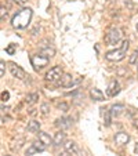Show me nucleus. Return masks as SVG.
I'll use <instances>...</instances> for the list:
<instances>
[{"mask_svg": "<svg viewBox=\"0 0 138 156\" xmlns=\"http://www.w3.org/2000/svg\"><path fill=\"white\" fill-rule=\"evenodd\" d=\"M32 10L28 7V9H22L18 12H15L14 17L11 20V25L15 29H25V28L29 25L30 20H32Z\"/></svg>", "mask_w": 138, "mask_h": 156, "instance_id": "1", "label": "nucleus"}, {"mask_svg": "<svg viewBox=\"0 0 138 156\" xmlns=\"http://www.w3.org/2000/svg\"><path fill=\"white\" fill-rule=\"evenodd\" d=\"M48 61H50V58L41 55V54H37V55H32V57H30V62H32L33 68H35L36 71H41L44 66H47Z\"/></svg>", "mask_w": 138, "mask_h": 156, "instance_id": "2", "label": "nucleus"}, {"mask_svg": "<svg viewBox=\"0 0 138 156\" xmlns=\"http://www.w3.org/2000/svg\"><path fill=\"white\" fill-rule=\"evenodd\" d=\"M62 75H64L62 68L57 65V66H53V68L46 73V80H47V82H57V80H59L62 77Z\"/></svg>", "mask_w": 138, "mask_h": 156, "instance_id": "3", "label": "nucleus"}, {"mask_svg": "<svg viewBox=\"0 0 138 156\" xmlns=\"http://www.w3.org/2000/svg\"><path fill=\"white\" fill-rule=\"evenodd\" d=\"M122 37V32L119 29H111L105 36V41L109 44V46H113V44L119 43Z\"/></svg>", "mask_w": 138, "mask_h": 156, "instance_id": "4", "label": "nucleus"}, {"mask_svg": "<svg viewBox=\"0 0 138 156\" xmlns=\"http://www.w3.org/2000/svg\"><path fill=\"white\" fill-rule=\"evenodd\" d=\"M126 53L127 51L122 50V48L112 50L105 54V58L108 59V61H122V59H124V57H126Z\"/></svg>", "mask_w": 138, "mask_h": 156, "instance_id": "5", "label": "nucleus"}, {"mask_svg": "<svg viewBox=\"0 0 138 156\" xmlns=\"http://www.w3.org/2000/svg\"><path fill=\"white\" fill-rule=\"evenodd\" d=\"M10 72H11V75L14 77H17V79H19V80L25 79V71L21 68V66H18V65L10 64Z\"/></svg>", "mask_w": 138, "mask_h": 156, "instance_id": "6", "label": "nucleus"}, {"mask_svg": "<svg viewBox=\"0 0 138 156\" xmlns=\"http://www.w3.org/2000/svg\"><path fill=\"white\" fill-rule=\"evenodd\" d=\"M129 141H130V136L127 133H124V131L116 133V136H115V142L118 145H126Z\"/></svg>", "mask_w": 138, "mask_h": 156, "instance_id": "7", "label": "nucleus"}, {"mask_svg": "<svg viewBox=\"0 0 138 156\" xmlns=\"http://www.w3.org/2000/svg\"><path fill=\"white\" fill-rule=\"evenodd\" d=\"M72 84H73V77L69 73H64L61 79L58 80V86H61V87L66 88V87H71Z\"/></svg>", "mask_w": 138, "mask_h": 156, "instance_id": "8", "label": "nucleus"}, {"mask_svg": "<svg viewBox=\"0 0 138 156\" xmlns=\"http://www.w3.org/2000/svg\"><path fill=\"white\" fill-rule=\"evenodd\" d=\"M72 119L71 118H61V119H57L55 120V126L59 127L61 130H65V129H69L72 126Z\"/></svg>", "mask_w": 138, "mask_h": 156, "instance_id": "9", "label": "nucleus"}, {"mask_svg": "<svg viewBox=\"0 0 138 156\" xmlns=\"http://www.w3.org/2000/svg\"><path fill=\"white\" fill-rule=\"evenodd\" d=\"M118 93H119V83L115 79H112L108 86V95L109 97H115Z\"/></svg>", "mask_w": 138, "mask_h": 156, "instance_id": "10", "label": "nucleus"}, {"mask_svg": "<svg viewBox=\"0 0 138 156\" xmlns=\"http://www.w3.org/2000/svg\"><path fill=\"white\" fill-rule=\"evenodd\" d=\"M90 97H91V100H94V101H104L105 100V95H104V93L101 91L100 88H91Z\"/></svg>", "mask_w": 138, "mask_h": 156, "instance_id": "11", "label": "nucleus"}, {"mask_svg": "<svg viewBox=\"0 0 138 156\" xmlns=\"http://www.w3.org/2000/svg\"><path fill=\"white\" fill-rule=\"evenodd\" d=\"M112 113V118H118V116H120L122 113H123L124 111V105L123 104H115V105H112V108L109 109Z\"/></svg>", "mask_w": 138, "mask_h": 156, "instance_id": "12", "label": "nucleus"}, {"mask_svg": "<svg viewBox=\"0 0 138 156\" xmlns=\"http://www.w3.org/2000/svg\"><path fill=\"white\" fill-rule=\"evenodd\" d=\"M40 54L41 55H44V57H47V58H51V57L55 55V48L51 47L50 44H48V46H41Z\"/></svg>", "mask_w": 138, "mask_h": 156, "instance_id": "13", "label": "nucleus"}, {"mask_svg": "<svg viewBox=\"0 0 138 156\" xmlns=\"http://www.w3.org/2000/svg\"><path fill=\"white\" fill-rule=\"evenodd\" d=\"M37 137H39V140H40L41 142H44L46 145L53 144V141H54V138H51L50 134H48V133H46V131H39Z\"/></svg>", "mask_w": 138, "mask_h": 156, "instance_id": "14", "label": "nucleus"}, {"mask_svg": "<svg viewBox=\"0 0 138 156\" xmlns=\"http://www.w3.org/2000/svg\"><path fill=\"white\" fill-rule=\"evenodd\" d=\"M64 147H65V151H68V152L72 153V155L77 153V151H79V148H77V144L75 141H66L64 144Z\"/></svg>", "mask_w": 138, "mask_h": 156, "instance_id": "15", "label": "nucleus"}, {"mask_svg": "<svg viewBox=\"0 0 138 156\" xmlns=\"http://www.w3.org/2000/svg\"><path fill=\"white\" fill-rule=\"evenodd\" d=\"M65 138H66V134H65V133H64V130H61V131L55 133V137H54V141H53V144L58 147V145L64 144Z\"/></svg>", "mask_w": 138, "mask_h": 156, "instance_id": "16", "label": "nucleus"}, {"mask_svg": "<svg viewBox=\"0 0 138 156\" xmlns=\"http://www.w3.org/2000/svg\"><path fill=\"white\" fill-rule=\"evenodd\" d=\"M28 131L29 133H39V130H40V122L37 120H30L29 123H28Z\"/></svg>", "mask_w": 138, "mask_h": 156, "instance_id": "17", "label": "nucleus"}, {"mask_svg": "<svg viewBox=\"0 0 138 156\" xmlns=\"http://www.w3.org/2000/svg\"><path fill=\"white\" fill-rule=\"evenodd\" d=\"M37 100H39V94L37 93H32V94H28L27 95V104L28 105H33V104H36L37 102Z\"/></svg>", "mask_w": 138, "mask_h": 156, "instance_id": "18", "label": "nucleus"}, {"mask_svg": "<svg viewBox=\"0 0 138 156\" xmlns=\"http://www.w3.org/2000/svg\"><path fill=\"white\" fill-rule=\"evenodd\" d=\"M111 118H112V113L111 111H108V109H105V115H104V124H105L106 127L111 126Z\"/></svg>", "mask_w": 138, "mask_h": 156, "instance_id": "19", "label": "nucleus"}, {"mask_svg": "<svg viewBox=\"0 0 138 156\" xmlns=\"http://www.w3.org/2000/svg\"><path fill=\"white\" fill-rule=\"evenodd\" d=\"M32 145H35V148L37 149V152H43V151L46 149V147H47V145L44 144V142H41L40 140H39V141H35Z\"/></svg>", "mask_w": 138, "mask_h": 156, "instance_id": "20", "label": "nucleus"}, {"mask_svg": "<svg viewBox=\"0 0 138 156\" xmlns=\"http://www.w3.org/2000/svg\"><path fill=\"white\" fill-rule=\"evenodd\" d=\"M22 144H24V140L21 138L19 141H17V142H12V144L10 145V148H11V151H18L21 147H22Z\"/></svg>", "mask_w": 138, "mask_h": 156, "instance_id": "21", "label": "nucleus"}, {"mask_svg": "<svg viewBox=\"0 0 138 156\" xmlns=\"http://www.w3.org/2000/svg\"><path fill=\"white\" fill-rule=\"evenodd\" d=\"M137 58H138V50H135L134 53L130 55V58H129V64L130 65H134V64H137Z\"/></svg>", "mask_w": 138, "mask_h": 156, "instance_id": "22", "label": "nucleus"}, {"mask_svg": "<svg viewBox=\"0 0 138 156\" xmlns=\"http://www.w3.org/2000/svg\"><path fill=\"white\" fill-rule=\"evenodd\" d=\"M36 152H37V149H36V148H35V145H30V147L27 149V152H25V155H27V156H32V155H35Z\"/></svg>", "mask_w": 138, "mask_h": 156, "instance_id": "23", "label": "nucleus"}, {"mask_svg": "<svg viewBox=\"0 0 138 156\" xmlns=\"http://www.w3.org/2000/svg\"><path fill=\"white\" fill-rule=\"evenodd\" d=\"M40 112L43 113V115H47V113L50 112V105H48V104H43V105L40 106Z\"/></svg>", "mask_w": 138, "mask_h": 156, "instance_id": "24", "label": "nucleus"}, {"mask_svg": "<svg viewBox=\"0 0 138 156\" xmlns=\"http://www.w3.org/2000/svg\"><path fill=\"white\" fill-rule=\"evenodd\" d=\"M4 71H6V64L4 61H0V77L4 76Z\"/></svg>", "mask_w": 138, "mask_h": 156, "instance_id": "25", "label": "nucleus"}, {"mask_svg": "<svg viewBox=\"0 0 138 156\" xmlns=\"http://www.w3.org/2000/svg\"><path fill=\"white\" fill-rule=\"evenodd\" d=\"M6 53H9L10 55H12V54L15 53V47H14V44H10L9 47H6Z\"/></svg>", "mask_w": 138, "mask_h": 156, "instance_id": "26", "label": "nucleus"}, {"mask_svg": "<svg viewBox=\"0 0 138 156\" xmlns=\"http://www.w3.org/2000/svg\"><path fill=\"white\" fill-rule=\"evenodd\" d=\"M10 100V93L9 91H3L2 93V101L3 102H6V101H9Z\"/></svg>", "mask_w": 138, "mask_h": 156, "instance_id": "27", "label": "nucleus"}, {"mask_svg": "<svg viewBox=\"0 0 138 156\" xmlns=\"http://www.w3.org/2000/svg\"><path fill=\"white\" fill-rule=\"evenodd\" d=\"M14 3L18 4V6H21V7H25L28 3V0H14Z\"/></svg>", "mask_w": 138, "mask_h": 156, "instance_id": "28", "label": "nucleus"}, {"mask_svg": "<svg viewBox=\"0 0 138 156\" xmlns=\"http://www.w3.org/2000/svg\"><path fill=\"white\" fill-rule=\"evenodd\" d=\"M129 47H130V43H129V40H124L123 43H122V50H124V51H127L129 50Z\"/></svg>", "mask_w": 138, "mask_h": 156, "instance_id": "29", "label": "nucleus"}, {"mask_svg": "<svg viewBox=\"0 0 138 156\" xmlns=\"http://www.w3.org/2000/svg\"><path fill=\"white\" fill-rule=\"evenodd\" d=\"M58 108L61 109V111H64V112H66L68 109H69V105H68V104H65V102H62V104H59V105H58Z\"/></svg>", "mask_w": 138, "mask_h": 156, "instance_id": "30", "label": "nucleus"}, {"mask_svg": "<svg viewBox=\"0 0 138 156\" xmlns=\"http://www.w3.org/2000/svg\"><path fill=\"white\" fill-rule=\"evenodd\" d=\"M7 11L6 9H4V6H2V9H0V18H2V21H4V17H6Z\"/></svg>", "mask_w": 138, "mask_h": 156, "instance_id": "31", "label": "nucleus"}, {"mask_svg": "<svg viewBox=\"0 0 138 156\" xmlns=\"http://www.w3.org/2000/svg\"><path fill=\"white\" fill-rule=\"evenodd\" d=\"M124 6H126L127 9H133V7H134V4H133L131 0H124Z\"/></svg>", "mask_w": 138, "mask_h": 156, "instance_id": "32", "label": "nucleus"}, {"mask_svg": "<svg viewBox=\"0 0 138 156\" xmlns=\"http://www.w3.org/2000/svg\"><path fill=\"white\" fill-rule=\"evenodd\" d=\"M58 156H72V153H69L68 151H65V152H61Z\"/></svg>", "mask_w": 138, "mask_h": 156, "instance_id": "33", "label": "nucleus"}, {"mask_svg": "<svg viewBox=\"0 0 138 156\" xmlns=\"http://www.w3.org/2000/svg\"><path fill=\"white\" fill-rule=\"evenodd\" d=\"M133 126H134L135 129H138V119H134V122H133Z\"/></svg>", "mask_w": 138, "mask_h": 156, "instance_id": "34", "label": "nucleus"}, {"mask_svg": "<svg viewBox=\"0 0 138 156\" xmlns=\"http://www.w3.org/2000/svg\"><path fill=\"white\" fill-rule=\"evenodd\" d=\"M137 73H138V62H137Z\"/></svg>", "mask_w": 138, "mask_h": 156, "instance_id": "35", "label": "nucleus"}, {"mask_svg": "<svg viewBox=\"0 0 138 156\" xmlns=\"http://www.w3.org/2000/svg\"><path fill=\"white\" fill-rule=\"evenodd\" d=\"M137 30H138V24H137Z\"/></svg>", "mask_w": 138, "mask_h": 156, "instance_id": "36", "label": "nucleus"}, {"mask_svg": "<svg viewBox=\"0 0 138 156\" xmlns=\"http://www.w3.org/2000/svg\"><path fill=\"white\" fill-rule=\"evenodd\" d=\"M3 156H9V155H3Z\"/></svg>", "mask_w": 138, "mask_h": 156, "instance_id": "37", "label": "nucleus"}]
</instances>
